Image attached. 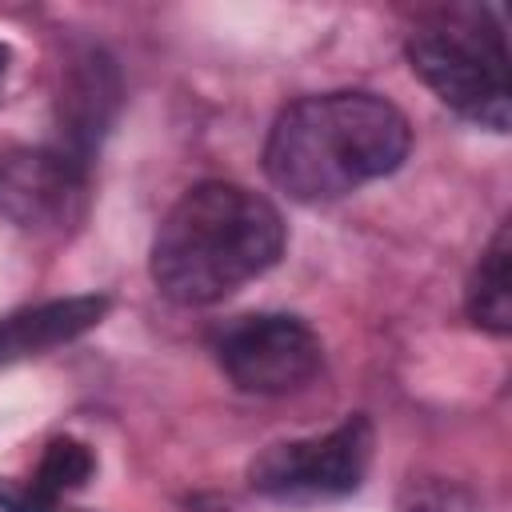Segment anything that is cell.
Listing matches in <instances>:
<instances>
[{
    "label": "cell",
    "instance_id": "obj_6",
    "mask_svg": "<svg viewBox=\"0 0 512 512\" xmlns=\"http://www.w3.org/2000/svg\"><path fill=\"white\" fill-rule=\"evenodd\" d=\"M104 308H108L104 296H68V300H48V304L4 316L0 320V364H16V360H28V356H40L48 348L76 340L80 332L100 324Z\"/></svg>",
    "mask_w": 512,
    "mask_h": 512
},
{
    "label": "cell",
    "instance_id": "obj_11",
    "mask_svg": "<svg viewBox=\"0 0 512 512\" xmlns=\"http://www.w3.org/2000/svg\"><path fill=\"white\" fill-rule=\"evenodd\" d=\"M0 504L8 512H72L60 508V496H44L32 484H0Z\"/></svg>",
    "mask_w": 512,
    "mask_h": 512
},
{
    "label": "cell",
    "instance_id": "obj_1",
    "mask_svg": "<svg viewBox=\"0 0 512 512\" xmlns=\"http://www.w3.org/2000/svg\"><path fill=\"white\" fill-rule=\"evenodd\" d=\"M284 252L280 212L252 188H188L152 240V280L176 304H216Z\"/></svg>",
    "mask_w": 512,
    "mask_h": 512
},
{
    "label": "cell",
    "instance_id": "obj_5",
    "mask_svg": "<svg viewBox=\"0 0 512 512\" xmlns=\"http://www.w3.org/2000/svg\"><path fill=\"white\" fill-rule=\"evenodd\" d=\"M368 460L372 428L364 416H352L324 436L272 444L252 464V484L268 496H344L364 480Z\"/></svg>",
    "mask_w": 512,
    "mask_h": 512
},
{
    "label": "cell",
    "instance_id": "obj_7",
    "mask_svg": "<svg viewBox=\"0 0 512 512\" xmlns=\"http://www.w3.org/2000/svg\"><path fill=\"white\" fill-rule=\"evenodd\" d=\"M80 180L60 156H8L0 160V204L24 220H68V200Z\"/></svg>",
    "mask_w": 512,
    "mask_h": 512
},
{
    "label": "cell",
    "instance_id": "obj_8",
    "mask_svg": "<svg viewBox=\"0 0 512 512\" xmlns=\"http://www.w3.org/2000/svg\"><path fill=\"white\" fill-rule=\"evenodd\" d=\"M468 312L480 328L488 332H508L512 328V292H508V228L492 236L484 248L476 276L468 284Z\"/></svg>",
    "mask_w": 512,
    "mask_h": 512
},
{
    "label": "cell",
    "instance_id": "obj_12",
    "mask_svg": "<svg viewBox=\"0 0 512 512\" xmlns=\"http://www.w3.org/2000/svg\"><path fill=\"white\" fill-rule=\"evenodd\" d=\"M4 64H8V48H0V76H4Z\"/></svg>",
    "mask_w": 512,
    "mask_h": 512
},
{
    "label": "cell",
    "instance_id": "obj_10",
    "mask_svg": "<svg viewBox=\"0 0 512 512\" xmlns=\"http://www.w3.org/2000/svg\"><path fill=\"white\" fill-rule=\"evenodd\" d=\"M396 512H484V504L476 500V492H468L456 480L424 476V480H412L400 492Z\"/></svg>",
    "mask_w": 512,
    "mask_h": 512
},
{
    "label": "cell",
    "instance_id": "obj_2",
    "mask_svg": "<svg viewBox=\"0 0 512 512\" xmlns=\"http://www.w3.org/2000/svg\"><path fill=\"white\" fill-rule=\"evenodd\" d=\"M408 152V120L372 92H328L284 108L264 144V168L292 200H336L388 176Z\"/></svg>",
    "mask_w": 512,
    "mask_h": 512
},
{
    "label": "cell",
    "instance_id": "obj_9",
    "mask_svg": "<svg viewBox=\"0 0 512 512\" xmlns=\"http://www.w3.org/2000/svg\"><path fill=\"white\" fill-rule=\"evenodd\" d=\"M88 476H92V452L80 440H68L64 436V440H52L44 448L32 488L44 492V496H64V492L80 488Z\"/></svg>",
    "mask_w": 512,
    "mask_h": 512
},
{
    "label": "cell",
    "instance_id": "obj_3",
    "mask_svg": "<svg viewBox=\"0 0 512 512\" xmlns=\"http://www.w3.org/2000/svg\"><path fill=\"white\" fill-rule=\"evenodd\" d=\"M408 60L448 108L484 128H508V48L492 12L472 4L432 12L408 36Z\"/></svg>",
    "mask_w": 512,
    "mask_h": 512
},
{
    "label": "cell",
    "instance_id": "obj_4",
    "mask_svg": "<svg viewBox=\"0 0 512 512\" xmlns=\"http://www.w3.org/2000/svg\"><path fill=\"white\" fill-rule=\"evenodd\" d=\"M220 368L228 380L256 396H288L300 392L324 360L316 332L296 316H240L216 340Z\"/></svg>",
    "mask_w": 512,
    "mask_h": 512
}]
</instances>
